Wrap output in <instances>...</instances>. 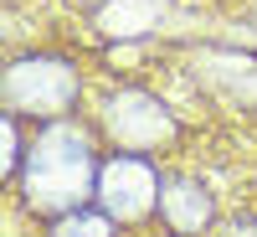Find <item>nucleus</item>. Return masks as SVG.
I'll list each match as a JSON object with an SVG mask.
<instances>
[{
  "instance_id": "4",
  "label": "nucleus",
  "mask_w": 257,
  "mask_h": 237,
  "mask_svg": "<svg viewBox=\"0 0 257 237\" xmlns=\"http://www.w3.org/2000/svg\"><path fill=\"white\" fill-rule=\"evenodd\" d=\"M52 232H113V217H108V211H82V206H72L67 211V217H57L52 222Z\"/></svg>"
},
{
  "instance_id": "3",
  "label": "nucleus",
  "mask_w": 257,
  "mask_h": 237,
  "mask_svg": "<svg viewBox=\"0 0 257 237\" xmlns=\"http://www.w3.org/2000/svg\"><path fill=\"white\" fill-rule=\"evenodd\" d=\"M160 211H165V222L180 227V232H196V227L211 222V201H206V191H196V186H165Z\"/></svg>"
},
{
  "instance_id": "2",
  "label": "nucleus",
  "mask_w": 257,
  "mask_h": 237,
  "mask_svg": "<svg viewBox=\"0 0 257 237\" xmlns=\"http://www.w3.org/2000/svg\"><path fill=\"white\" fill-rule=\"evenodd\" d=\"M160 196H165L160 170L144 155H134V149L98 165V206L108 211L113 222H139L149 211H160Z\"/></svg>"
},
{
  "instance_id": "1",
  "label": "nucleus",
  "mask_w": 257,
  "mask_h": 237,
  "mask_svg": "<svg viewBox=\"0 0 257 237\" xmlns=\"http://www.w3.org/2000/svg\"><path fill=\"white\" fill-rule=\"evenodd\" d=\"M98 196V160H93V139L77 124H47L31 139V160H26V201L31 211L47 217H67L72 206Z\"/></svg>"
}]
</instances>
